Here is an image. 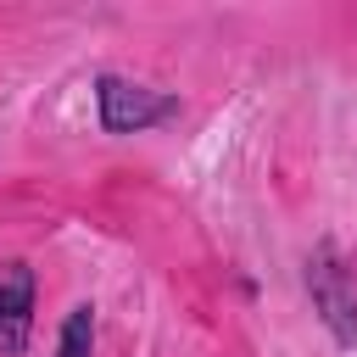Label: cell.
Segmentation results:
<instances>
[{"mask_svg": "<svg viewBox=\"0 0 357 357\" xmlns=\"http://www.w3.org/2000/svg\"><path fill=\"white\" fill-rule=\"evenodd\" d=\"M173 112H178L173 95H156V89L128 84V78H100V128L106 134H139Z\"/></svg>", "mask_w": 357, "mask_h": 357, "instance_id": "cell-1", "label": "cell"}, {"mask_svg": "<svg viewBox=\"0 0 357 357\" xmlns=\"http://www.w3.org/2000/svg\"><path fill=\"white\" fill-rule=\"evenodd\" d=\"M33 329V273L28 262H0V351L22 357Z\"/></svg>", "mask_w": 357, "mask_h": 357, "instance_id": "cell-2", "label": "cell"}, {"mask_svg": "<svg viewBox=\"0 0 357 357\" xmlns=\"http://www.w3.org/2000/svg\"><path fill=\"white\" fill-rule=\"evenodd\" d=\"M307 279H312V301L324 307L329 329H335L346 346H357V301H351V290H346V273L335 268V257H329V251H318Z\"/></svg>", "mask_w": 357, "mask_h": 357, "instance_id": "cell-3", "label": "cell"}, {"mask_svg": "<svg viewBox=\"0 0 357 357\" xmlns=\"http://www.w3.org/2000/svg\"><path fill=\"white\" fill-rule=\"evenodd\" d=\"M89 346H95V312L73 307L61 324V357H89Z\"/></svg>", "mask_w": 357, "mask_h": 357, "instance_id": "cell-4", "label": "cell"}]
</instances>
